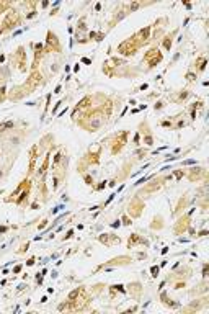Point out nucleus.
<instances>
[{
	"mask_svg": "<svg viewBox=\"0 0 209 314\" xmlns=\"http://www.w3.org/2000/svg\"><path fill=\"white\" fill-rule=\"evenodd\" d=\"M46 224H48V221H43V222H41V224H39V229H43L44 226H46Z\"/></svg>",
	"mask_w": 209,
	"mask_h": 314,
	"instance_id": "obj_33",
	"label": "nucleus"
},
{
	"mask_svg": "<svg viewBox=\"0 0 209 314\" xmlns=\"http://www.w3.org/2000/svg\"><path fill=\"white\" fill-rule=\"evenodd\" d=\"M114 196H116V195H114V193H113V195H111V196H110V198H108V200L104 201V205H108V203H110V201H111V200H113V198H114Z\"/></svg>",
	"mask_w": 209,
	"mask_h": 314,
	"instance_id": "obj_24",
	"label": "nucleus"
},
{
	"mask_svg": "<svg viewBox=\"0 0 209 314\" xmlns=\"http://www.w3.org/2000/svg\"><path fill=\"white\" fill-rule=\"evenodd\" d=\"M144 142H145L147 146H150V144L154 142V139H152V136H150V134H147V136H145V139H144Z\"/></svg>",
	"mask_w": 209,
	"mask_h": 314,
	"instance_id": "obj_13",
	"label": "nucleus"
},
{
	"mask_svg": "<svg viewBox=\"0 0 209 314\" xmlns=\"http://www.w3.org/2000/svg\"><path fill=\"white\" fill-rule=\"evenodd\" d=\"M33 263H34V259H29V260L26 262V265H33Z\"/></svg>",
	"mask_w": 209,
	"mask_h": 314,
	"instance_id": "obj_32",
	"label": "nucleus"
},
{
	"mask_svg": "<svg viewBox=\"0 0 209 314\" xmlns=\"http://www.w3.org/2000/svg\"><path fill=\"white\" fill-rule=\"evenodd\" d=\"M144 59L147 61V64L150 65V67H154V65H157L160 61H162V54L159 52V49H150L147 54H145Z\"/></svg>",
	"mask_w": 209,
	"mask_h": 314,
	"instance_id": "obj_2",
	"label": "nucleus"
},
{
	"mask_svg": "<svg viewBox=\"0 0 209 314\" xmlns=\"http://www.w3.org/2000/svg\"><path fill=\"white\" fill-rule=\"evenodd\" d=\"M83 178H85V183H87V185H93V178H92L90 175H85Z\"/></svg>",
	"mask_w": 209,
	"mask_h": 314,
	"instance_id": "obj_14",
	"label": "nucleus"
},
{
	"mask_svg": "<svg viewBox=\"0 0 209 314\" xmlns=\"http://www.w3.org/2000/svg\"><path fill=\"white\" fill-rule=\"evenodd\" d=\"M141 5H142L141 2H134V3H131V5H129V10H131V11H134V10H137V8H139Z\"/></svg>",
	"mask_w": 209,
	"mask_h": 314,
	"instance_id": "obj_11",
	"label": "nucleus"
},
{
	"mask_svg": "<svg viewBox=\"0 0 209 314\" xmlns=\"http://www.w3.org/2000/svg\"><path fill=\"white\" fill-rule=\"evenodd\" d=\"M80 293H82V290H80V288H75V290H74V291H72L70 294H69V301H74V299L77 298Z\"/></svg>",
	"mask_w": 209,
	"mask_h": 314,
	"instance_id": "obj_9",
	"label": "nucleus"
},
{
	"mask_svg": "<svg viewBox=\"0 0 209 314\" xmlns=\"http://www.w3.org/2000/svg\"><path fill=\"white\" fill-rule=\"evenodd\" d=\"M121 226V221L118 219V221H114V222H111V228H119Z\"/></svg>",
	"mask_w": 209,
	"mask_h": 314,
	"instance_id": "obj_18",
	"label": "nucleus"
},
{
	"mask_svg": "<svg viewBox=\"0 0 209 314\" xmlns=\"http://www.w3.org/2000/svg\"><path fill=\"white\" fill-rule=\"evenodd\" d=\"M72 234H74V231H69V232H67V236L64 239H69V237H72Z\"/></svg>",
	"mask_w": 209,
	"mask_h": 314,
	"instance_id": "obj_30",
	"label": "nucleus"
},
{
	"mask_svg": "<svg viewBox=\"0 0 209 314\" xmlns=\"http://www.w3.org/2000/svg\"><path fill=\"white\" fill-rule=\"evenodd\" d=\"M188 97V92H185V90H183L181 93H180V100H183V98H186Z\"/></svg>",
	"mask_w": 209,
	"mask_h": 314,
	"instance_id": "obj_20",
	"label": "nucleus"
},
{
	"mask_svg": "<svg viewBox=\"0 0 209 314\" xmlns=\"http://www.w3.org/2000/svg\"><path fill=\"white\" fill-rule=\"evenodd\" d=\"M149 31H150V28H145V30H141V31L137 33V36H142V41H147L149 39Z\"/></svg>",
	"mask_w": 209,
	"mask_h": 314,
	"instance_id": "obj_7",
	"label": "nucleus"
},
{
	"mask_svg": "<svg viewBox=\"0 0 209 314\" xmlns=\"http://www.w3.org/2000/svg\"><path fill=\"white\" fill-rule=\"evenodd\" d=\"M136 242H141V244H145V245H147V241H144V239H141L137 236V234H132L131 237H129V241H127V245H129V249H131L132 245H134V244Z\"/></svg>",
	"mask_w": 209,
	"mask_h": 314,
	"instance_id": "obj_4",
	"label": "nucleus"
},
{
	"mask_svg": "<svg viewBox=\"0 0 209 314\" xmlns=\"http://www.w3.org/2000/svg\"><path fill=\"white\" fill-rule=\"evenodd\" d=\"M48 165H49V159L46 157V159H44V164L41 165V168L38 170V177H39V175H43V173L46 172V168H48Z\"/></svg>",
	"mask_w": 209,
	"mask_h": 314,
	"instance_id": "obj_8",
	"label": "nucleus"
},
{
	"mask_svg": "<svg viewBox=\"0 0 209 314\" xmlns=\"http://www.w3.org/2000/svg\"><path fill=\"white\" fill-rule=\"evenodd\" d=\"M78 28H80V30H85V28H87V26H85V23H83V20H82V21H80V25H78Z\"/></svg>",
	"mask_w": 209,
	"mask_h": 314,
	"instance_id": "obj_26",
	"label": "nucleus"
},
{
	"mask_svg": "<svg viewBox=\"0 0 209 314\" xmlns=\"http://www.w3.org/2000/svg\"><path fill=\"white\" fill-rule=\"evenodd\" d=\"M88 118H90V123L87 125V128H88L90 131H95V129H98L100 126L103 125V119H104V118H103V116H101L100 113H95L93 116H88Z\"/></svg>",
	"mask_w": 209,
	"mask_h": 314,
	"instance_id": "obj_3",
	"label": "nucleus"
},
{
	"mask_svg": "<svg viewBox=\"0 0 209 314\" xmlns=\"http://www.w3.org/2000/svg\"><path fill=\"white\" fill-rule=\"evenodd\" d=\"M110 239H111V234H101V236L98 237V241H100V242H103V244H106V245H111Z\"/></svg>",
	"mask_w": 209,
	"mask_h": 314,
	"instance_id": "obj_5",
	"label": "nucleus"
},
{
	"mask_svg": "<svg viewBox=\"0 0 209 314\" xmlns=\"http://www.w3.org/2000/svg\"><path fill=\"white\" fill-rule=\"evenodd\" d=\"M203 276H208V265H204L203 268Z\"/></svg>",
	"mask_w": 209,
	"mask_h": 314,
	"instance_id": "obj_23",
	"label": "nucleus"
},
{
	"mask_svg": "<svg viewBox=\"0 0 209 314\" xmlns=\"http://www.w3.org/2000/svg\"><path fill=\"white\" fill-rule=\"evenodd\" d=\"M162 126H163V128H168V126H171V123H170V121H163Z\"/></svg>",
	"mask_w": 209,
	"mask_h": 314,
	"instance_id": "obj_22",
	"label": "nucleus"
},
{
	"mask_svg": "<svg viewBox=\"0 0 209 314\" xmlns=\"http://www.w3.org/2000/svg\"><path fill=\"white\" fill-rule=\"evenodd\" d=\"M163 46H165L167 51H170V48H171V39H170V36H168V38H165V41H163Z\"/></svg>",
	"mask_w": 209,
	"mask_h": 314,
	"instance_id": "obj_10",
	"label": "nucleus"
},
{
	"mask_svg": "<svg viewBox=\"0 0 209 314\" xmlns=\"http://www.w3.org/2000/svg\"><path fill=\"white\" fill-rule=\"evenodd\" d=\"M162 106H163V103H162V102L155 103V110H160V108H162Z\"/></svg>",
	"mask_w": 209,
	"mask_h": 314,
	"instance_id": "obj_21",
	"label": "nucleus"
},
{
	"mask_svg": "<svg viewBox=\"0 0 209 314\" xmlns=\"http://www.w3.org/2000/svg\"><path fill=\"white\" fill-rule=\"evenodd\" d=\"M20 270H21V265H18V267H15V270H13V272H15V273H20Z\"/></svg>",
	"mask_w": 209,
	"mask_h": 314,
	"instance_id": "obj_29",
	"label": "nucleus"
},
{
	"mask_svg": "<svg viewBox=\"0 0 209 314\" xmlns=\"http://www.w3.org/2000/svg\"><path fill=\"white\" fill-rule=\"evenodd\" d=\"M54 93H61V85H57V87H56V90H54Z\"/></svg>",
	"mask_w": 209,
	"mask_h": 314,
	"instance_id": "obj_31",
	"label": "nucleus"
},
{
	"mask_svg": "<svg viewBox=\"0 0 209 314\" xmlns=\"http://www.w3.org/2000/svg\"><path fill=\"white\" fill-rule=\"evenodd\" d=\"M104 183H106V182H101V185H98V190H101V188H104Z\"/></svg>",
	"mask_w": 209,
	"mask_h": 314,
	"instance_id": "obj_34",
	"label": "nucleus"
},
{
	"mask_svg": "<svg viewBox=\"0 0 209 314\" xmlns=\"http://www.w3.org/2000/svg\"><path fill=\"white\" fill-rule=\"evenodd\" d=\"M61 159H62V156H61V154H56V157H54V165H57Z\"/></svg>",
	"mask_w": 209,
	"mask_h": 314,
	"instance_id": "obj_17",
	"label": "nucleus"
},
{
	"mask_svg": "<svg viewBox=\"0 0 209 314\" xmlns=\"http://www.w3.org/2000/svg\"><path fill=\"white\" fill-rule=\"evenodd\" d=\"M121 222L124 224V226H129V224H132V222H131V219H129V216H127V214H124V216H123Z\"/></svg>",
	"mask_w": 209,
	"mask_h": 314,
	"instance_id": "obj_12",
	"label": "nucleus"
},
{
	"mask_svg": "<svg viewBox=\"0 0 209 314\" xmlns=\"http://www.w3.org/2000/svg\"><path fill=\"white\" fill-rule=\"evenodd\" d=\"M175 177H176L178 180H180V178H183V172H180V170H178V172H175Z\"/></svg>",
	"mask_w": 209,
	"mask_h": 314,
	"instance_id": "obj_19",
	"label": "nucleus"
},
{
	"mask_svg": "<svg viewBox=\"0 0 209 314\" xmlns=\"http://www.w3.org/2000/svg\"><path fill=\"white\" fill-rule=\"evenodd\" d=\"M34 15H36V11H31V13H28V15H26V18H33Z\"/></svg>",
	"mask_w": 209,
	"mask_h": 314,
	"instance_id": "obj_28",
	"label": "nucleus"
},
{
	"mask_svg": "<svg viewBox=\"0 0 209 314\" xmlns=\"http://www.w3.org/2000/svg\"><path fill=\"white\" fill-rule=\"evenodd\" d=\"M59 209H61V206H57V208H54V209H52V214H57V213H59Z\"/></svg>",
	"mask_w": 209,
	"mask_h": 314,
	"instance_id": "obj_27",
	"label": "nucleus"
},
{
	"mask_svg": "<svg viewBox=\"0 0 209 314\" xmlns=\"http://www.w3.org/2000/svg\"><path fill=\"white\" fill-rule=\"evenodd\" d=\"M186 79H188V80H194V79H196V75H194L193 72H188V74H186Z\"/></svg>",
	"mask_w": 209,
	"mask_h": 314,
	"instance_id": "obj_16",
	"label": "nucleus"
},
{
	"mask_svg": "<svg viewBox=\"0 0 209 314\" xmlns=\"http://www.w3.org/2000/svg\"><path fill=\"white\" fill-rule=\"evenodd\" d=\"M82 62H83V64H90V62H92V61L88 59V57H83V59H82Z\"/></svg>",
	"mask_w": 209,
	"mask_h": 314,
	"instance_id": "obj_25",
	"label": "nucleus"
},
{
	"mask_svg": "<svg viewBox=\"0 0 209 314\" xmlns=\"http://www.w3.org/2000/svg\"><path fill=\"white\" fill-rule=\"evenodd\" d=\"M90 102H92V98H90V97H85L83 100H80V102H78L77 110H78V108H85V106H88V103H90Z\"/></svg>",
	"mask_w": 209,
	"mask_h": 314,
	"instance_id": "obj_6",
	"label": "nucleus"
},
{
	"mask_svg": "<svg viewBox=\"0 0 209 314\" xmlns=\"http://www.w3.org/2000/svg\"><path fill=\"white\" fill-rule=\"evenodd\" d=\"M118 51H119L121 54H124V56H134L136 51H137V44H136L134 39H126L124 43L119 44Z\"/></svg>",
	"mask_w": 209,
	"mask_h": 314,
	"instance_id": "obj_1",
	"label": "nucleus"
},
{
	"mask_svg": "<svg viewBox=\"0 0 209 314\" xmlns=\"http://www.w3.org/2000/svg\"><path fill=\"white\" fill-rule=\"evenodd\" d=\"M2 131H3V125H0V133H2Z\"/></svg>",
	"mask_w": 209,
	"mask_h": 314,
	"instance_id": "obj_35",
	"label": "nucleus"
},
{
	"mask_svg": "<svg viewBox=\"0 0 209 314\" xmlns=\"http://www.w3.org/2000/svg\"><path fill=\"white\" fill-rule=\"evenodd\" d=\"M157 275H159V267H155V265H154V267H152V276L155 278Z\"/></svg>",
	"mask_w": 209,
	"mask_h": 314,
	"instance_id": "obj_15",
	"label": "nucleus"
}]
</instances>
